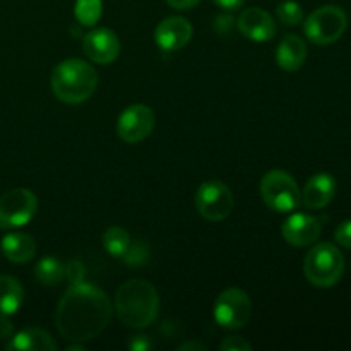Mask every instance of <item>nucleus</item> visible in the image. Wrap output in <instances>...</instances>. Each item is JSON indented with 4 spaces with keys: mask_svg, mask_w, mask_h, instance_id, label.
<instances>
[{
    "mask_svg": "<svg viewBox=\"0 0 351 351\" xmlns=\"http://www.w3.org/2000/svg\"><path fill=\"white\" fill-rule=\"evenodd\" d=\"M112 314V302L105 291L86 281H79L71 283L58 302L55 324L62 338L82 343L101 335Z\"/></svg>",
    "mask_w": 351,
    "mask_h": 351,
    "instance_id": "f257e3e1",
    "label": "nucleus"
},
{
    "mask_svg": "<svg viewBox=\"0 0 351 351\" xmlns=\"http://www.w3.org/2000/svg\"><path fill=\"white\" fill-rule=\"evenodd\" d=\"M160 311L156 288L144 280H130L117 290L115 312L129 328L143 329L153 324Z\"/></svg>",
    "mask_w": 351,
    "mask_h": 351,
    "instance_id": "f03ea898",
    "label": "nucleus"
},
{
    "mask_svg": "<svg viewBox=\"0 0 351 351\" xmlns=\"http://www.w3.org/2000/svg\"><path fill=\"white\" fill-rule=\"evenodd\" d=\"M51 91L60 101L77 105L91 98L98 86V72L81 58L60 62L51 72Z\"/></svg>",
    "mask_w": 351,
    "mask_h": 351,
    "instance_id": "7ed1b4c3",
    "label": "nucleus"
},
{
    "mask_svg": "<svg viewBox=\"0 0 351 351\" xmlns=\"http://www.w3.org/2000/svg\"><path fill=\"white\" fill-rule=\"evenodd\" d=\"M304 273L314 287L331 288L345 273V257L332 243H317L305 257Z\"/></svg>",
    "mask_w": 351,
    "mask_h": 351,
    "instance_id": "20e7f679",
    "label": "nucleus"
},
{
    "mask_svg": "<svg viewBox=\"0 0 351 351\" xmlns=\"http://www.w3.org/2000/svg\"><path fill=\"white\" fill-rule=\"evenodd\" d=\"M264 204L276 213H291L302 202V192L288 171L271 170L261 180Z\"/></svg>",
    "mask_w": 351,
    "mask_h": 351,
    "instance_id": "39448f33",
    "label": "nucleus"
},
{
    "mask_svg": "<svg viewBox=\"0 0 351 351\" xmlns=\"http://www.w3.org/2000/svg\"><path fill=\"white\" fill-rule=\"evenodd\" d=\"M348 27V16L338 5H324L315 9L305 19L304 31L315 45H331L345 34Z\"/></svg>",
    "mask_w": 351,
    "mask_h": 351,
    "instance_id": "423d86ee",
    "label": "nucleus"
},
{
    "mask_svg": "<svg viewBox=\"0 0 351 351\" xmlns=\"http://www.w3.org/2000/svg\"><path fill=\"white\" fill-rule=\"evenodd\" d=\"M252 315V302L240 288H226L215 302V321L225 329H242Z\"/></svg>",
    "mask_w": 351,
    "mask_h": 351,
    "instance_id": "0eeeda50",
    "label": "nucleus"
},
{
    "mask_svg": "<svg viewBox=\"0 0 351 351\" xmlns=\"http://www.w3.org/2000/svg\"><path fill=\"white\" fill-rule=\"evenodd\" d=\"M38 211V199L27 189H12L0 195V228L12 230L27 225Z\"/></svg>",
    "mask_w": 351,
    "mask_h": 351,
    "instance_id": "6e6552de",
    "label": "nucleus"
},
{
    "mask_svg": "<svg viewBox=\"0 0 351 351\" xmlns=\"http://www.w3.org/2000/svg\"><path fill=\"white\" fill-rule=\"evenodd\" d=\"M197 213L208 221H221L233 211V194L221 180L204 182L195 194Z\"/></svg>",
    "mask_w": 351,
    "mask_h": 351,
    "instance_id": "1a4fd4ad",
    "label": "nucleus"
},
{
    "mask_svg": "<svg viewBox=\"0 0 351 351\" xmlns=\"http://www.w3.org/2000/svg\"><path fill=\"white\" fill-rule=\"evenodd\" d=\"M154 129V113L149 106L137 103L123 110L117 122V134L129 144L147 139Z\"/></svg>",
    "mask_w": 351,
    "mask_h": 351,
    "instance_id": "9d476101",
    "label": "nucleus"
},
{
    "mask_svg": "<svg viewBox=\"0 0 351 351\" xmlns=\"http://www.w3.org/2000/svg\"><path fill=\"white\" fill-rule=\"evenodd\" d=\"M82 48L88 58L95 64L108 65L120 55V40L108 27H98L89 31L82 40Z\"/></svg>",
    "mask_w": 351,
    "mask_h": 351,
    "instance_id": "9b49d317",
    "label": "nucleus"
},
{
    "mask_svg": "<svg viewBox=\"0 0 351 351\" xmlns=\"http://www.w3.org/2000/svg\"><path fill=\"white\" fill-rule=\"evenodd\" d=\"M321 223L317 218L305 213H295L288 216L281 226L283 239L293 247L314 245L321 237Z\"/></svg>",
    "mask_w": 351,
    "mask_h": 351,
    "instance_id": "f8f14e48",
    "label": "nucleus"
},
{
    "mask_svg": "<svg viewBox=\"0 0 351 351\" xmlns=\"http://www.w3.org/2000/svg\"><path fill=\"white\" fill-rule=\"evenodd\" d=\"M154 40L165 51L182 50L192 40V24L180 16L167 17L156 26Z\"/></svg>",
    "mask_w": 351,
    "mask_h": 351,
    "instance_id": "ddd939ff",
    "label": "nucleus"
},
{
    "mask_svg": "<svg viewBox=\"0 0 351 351\" xmlns=\"http://www.w3.org/2000/svg\"><path fill=\"white\" fill-rule=\"evenodd\" d=\"M237 26L243 36L257 41V43L269 41L276 33V24H274L271 14L261 7H250V9L243 10L239 16Z\"/></svg>",
    "mask_w": 351,
    "mask_h": 351,
    "instance_id": "4468645a",
    "label": "nucleus"
},
{
    "mask_svg": "<svg viewBox=\"0 0 351 351\" xmlns=\"http://www.w3.org/2000/svg\"><path fill=\"white\" fill-rule=\"evenodd\" d=\"M335 195L336 178L322 171L308 178L302 192V204L308 209H322L335 199Z\"/></svg>",
    "mask_w": 351,
    "mask_h": 351,
    "instance_id": "2eb2a0df",
    "label": "nucleus"
},
{
    "mask_svg": "<svg viewBox=\"0 0 351 351\" xmlns=\"http://www.w3.org/2000/svg\"><path fill=\"white\" fill-rule=\"evenodd\" d=\"M305 58H307V45L297 34H287L278 45L276 62L283 71H298L304 65Z\"/></svg>",
    "mask_w": 351,
    "mask_h": 351,
    "instance_id": "dca6fc26",
    "label": "nucleus"
},
{
    "mask_svg": "<svg viewBox=\"0 0 351 351\" xmlns=\"http://www.w3.org/2000/svg\"><path fill=\"white\" fill-rule=\"evenodd\" d=\"M36 249V242L27 233H9L2 240V252L10 263H27V261H31L34 257Z\"/></svg>",
    "mask_w": 351,
    "mask_h": 351,
    "instance_id": "f3484780",
    "label": "nucleus"
},
{
    "mask_svg": "<svg viewBox=\"0 0 351 351\" xmlns=\"http://www.w3.org/2000/svg\"><path fill=\"white\" fill-rule=\"evenodd\" d=\"M5 348L16 351H48L57 350L58 346L47 331L38 328H29L12 336V339L7 343Z\"/></svg>",
    "mask_w": 351,
    "mask_h": 351,
    "instance_id": "a211bd4d",
    "label": "nucleus"
},
{
    "mask_svg": "<svg viewBox=\"0 0 351 351\" xmlns=\"http://www.w3.org/2000/svg\"><path fill=\"white\" fill-rule=\"evenodd\" d=\"M24 302V288L14 276H0V315L16 314Z\"/></svg>",
    "mask_w": 351,
    "mask_h": 351,
    "instance_id": "6ab92c4d",
    "label": "nucleus"
},
{
    "mask_svg": "<svg viewBox=\"0 0 351 351\" xmlns=\"http://www.w3.org/2000/svg\"><path fill=\"white\" fill-rule=\"evenodd\" d=\"M38 281L45 287H53L64 281L65 278V264L60 263L57 257H43L34 267Z\"/></svg>",
    "mask_w": 351,
    "mask_h": 351,
    "instance_id": "aec40b11",
    "label": "nucleus"
},
{
    "mask_svg": "<svg viewBox=\"0 0 351 351\" xmlns=\"http://www.w3.org/2000/svg\"><path fill=\"white\" fill-rule=\"evenodd\" d=\"M130 235L125 228L122 226H110L105 233H103V247L106 252L115 259H122L125 252L130 247Z\"/></svg>",
    "mask_w": 351,
    "mask_h": 351,
    "instance_id": "412c9836",
    "label": "nucleus"
},
{
    "mask_svg": "<svg viewBox=\"0 0 351 351\" xmlns=\"http://www.w3.org/2000/svg\"><path fill=\"white\" fill-rule=\"evenodd\" d=\"M103 12L101 0H75L74 14L75 19L82 26H95Z\"/></svg>",
    "mask_w": 351,
    "mask_h": 351,
    "instance_id": "4be33fe9",
    "label": "nucleus"
},
{
    "mask_svg": "<svg viewBox=\"0 0 351 351\" xmlns=\"http://www.w3.org/2000/svg\"><path fill=\"white\" fill-rule=\"evenodd\" d=\"M276 16L287 26H297L304 21V10H302L300 3L293 2V0H285V2L278 3Z\"/></svg>",
    "mask_w": 351,
    "mask_h": 351,
    "instance_id": "5701e85b",
    "label": "nucleus"
},
{
    "mask_svg": "<svg viewBox=\"0 0 351 351\" xmlns=\"http://www.w3.org/2000/svg\"><path fill=\"white\" fill-rule=\"evenodd\" d=\"M147 254H149V250H147V247L144 245V243H141V242L132 243V242H130L129 250H127L125 256H123L122 259L125 261L129 266H141V264L146 263L147 257H149Z\"/></svg>",
    "mask_w": 351,
    "mask_h": 351,
    "instance_id": "b1692460",
    "label": "nucleus"
},
{
    "mask_svg": "<svg viewBox=\"0 0 351 351\" xmlns=\"http://www.w3.org/2000/svg\"><path fill=\"white\" fill-rule=\"evenodd\" d=\"M219 350L223 351H250L252 350V345L249 341L242 338V336H228L221 341L219 345Z\"/></svg>",
    "mask_w": 351,
    "mask_h": 351,
    "instance_id": "393cba45",
    "label": "nucleus"
},
{
    "mask_svg": "<svg viewBox=\"0 0 351 351\" xmlns=\"http://www.w3.org/2000/svg\"><path fill=\"white\" fill-rule=\"evenodd\" d=\"M65 278H67L71 283H79V281H84V266L79 261H71V263L65 264Z\"/></svg>",
    "mask_w": 351,
    "mask_h": 351,
    "instance_id": "a878e982",
    "label": "nucleus"
},
{
    "mask_svg": "<svg viewBox=\"0 0 351 351\" xmlns=\"http://www.w3.org/2000/svg\"><path fill=\"white\" fill-rule=\"evenodd\" d=\"M335 240L345 249H351V219L348 221H343L341 225L336 228Z\"/></svg>",
    "mask_w": 351,
    "mask_h": 351,
    "instance_id": "bb28decb",
    "label": "nucleus"
},
{
    "mask_svg": "<svg viewBox=\"0 0 351 351\" xmlns=\"http://www.w3.org/2000/svg\"><path fill=\"white\" fill-rule=\"evenodd\" d=\"M12 338V322L7 315H0V339Z\"/></svg>",
    "mask_w": 351,
    "mask_h": 351,
    "instance_id": "cd10ccee",
    "label": "nucleus"
},
{
    "mask_svg": "<svg viewBox=\"0 0 351 351\" xmlns=\"http://www.w3.org/2000/svg\"><path fill=\"white\" fill-rule=\"evenodd\" d=\"M130 350H134V351H146V350H149L151 348V343H149V339H147V336H136V338L132 339V341H130Z\"/></svg>",
    "mask_w": 351,
    "mask_h": 351,
    "instance_id": "c85d7f7f",
    "label": "nucleus"
},
{
    "mask_svg": "<svg viewBox=\"0 0 351 351\" xmlns=\"http://www.w3.org/2000/svg\"><path fill=\"white\" fill-rule=\"evenodd\" d=\"M168 5L173 7V9H178V10H189L192 9V7L197 5L201 0H167Z\"/></svg>",
    "mask_w": 351,
    "mask_h": 351,
    "instance_id": "c756f323",
    "label": "nucleus"
},
{
    "mask_svg": "<svg viewBox=\"0 0 351 351\" xmlns=\"http://www.w3.org/2000/svg\"><path fill=\"white\" fill-rule=\"evenodd\" d=\"M213 2H215L216 5L221 7V9L235 10V9H240V7L243 5V2H245V0H213Z\"/></svg>",
    "mask_w": 351,
    "mask_h": 351,
    "instance_id": "7c9ffc66",
    "label": "nucleus"
},
{
    "mask_svg": "<svg viewBox=\"0 0 351 351\" xmlns=\"http://www.w3.org/2000/svg\"><path fill=\"white\" fill-rule=\"evenodd\" d=\"M178 350H180V351H185V350L202 351V350H208V346H206L204 343H201V341H187V343H184V345L178 346Z\"/></svg>",
    "mask_w": 351,
    "mask_h": 351,
    "instance_id": "2f4dec72",
    "label": "nucleus"
},
{
    "mask_svg": "<svg viewBox=\"0 0 351 351\" xmlns=\"http://www.w3.org/2000/svg\"><path fill=\"white\" fill-rule=\"evenodd\" d=\"M69 350H84V346H82V345H79V343H77V345H72V346H69Z\"/></svg>",
    "mask_w": 351,
    "mask_h": 351,
    "instance_id": "473e14b6",
    "label": "nucleus"
}]
</instances>
